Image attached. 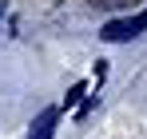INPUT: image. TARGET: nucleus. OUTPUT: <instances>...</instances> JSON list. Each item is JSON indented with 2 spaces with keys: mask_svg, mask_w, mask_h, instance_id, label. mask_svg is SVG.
<instances>
[{
  "mask_svg": "<svg viewBox=\"0 0 147 139\" xmlns=\"http://www.w3.org/2000/svg\"><path fill=\"white\" fill-rule=\"evenodd\" d=\"M147 28V8L139 12V16H127V20H111V24H103V40L107 44H123V40H131V36H139Z\"/></svg>",
  "mask_w": 147,
  "mask_h": 139,
  "instance_id": "nucleus-1",
  "label": "nucleus"
},
{
  "mask_svg": "<svg viewBox=\"0 0 147 139\" xmlns=\"http://www.w3.org/2000/svg\"><path fill=\"white\" fill-rule=\"evenodd\" d=\"M56 119H60V111H56V107H44L40 115L32 119V131H28V139H52V131H56Z\"/></svg>",
  "mask_w": 147,
  "mask_h": 139,
  "instance_id": "nucleus-2",
  "label": "nucleus"
},
{
  "mask_svg": "<svg viewBox=\"0 0 147 139\" xmlns=\"http://www.w3.org/2000/svg\"><path fill=\"white\" fill-rule=\"evenodd\" d=\"M80 95H84V84H72V92H68V99H64V103L72 107V103H80Z\"/></svg>",
  "mask_w": 147,
  "mask_h": 139,
  "instance_id": "nucleus-3",
  "label": "nucleus"
},
{
  "mask_svg": "<svg viewBox=\"0 0 147 139\" xmlns=\"http://www.w3.org/2000/svg\"><path fill=\"white\" fill-rule=\"evenodd\" d=\"M0 16H4V0H0Z\"/></svg>",
  "mask_w": 147,
  "mask_h": 139,
  "instance_id": "nucleus-4",
  "label": "nucleus"
}]
</instances>
